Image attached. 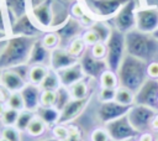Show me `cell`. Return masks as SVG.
Here are the masks:
<instances>
[{"label":"cell","instance_id":"cell-1","mask_svg":"<svg viewBox=\"0 0 158 141\" xmlns=\"http://www.w3.org/2000/svg\"><path fill=\"white\" fill-rule=\"evenodd\" d=\"M36 38L11 36L0 49V68L7 69L28 62V57Z\"/></svg>","mask_w":158,"mask_h":141},{"label":"cell","instance_id":"cell-2","mask_svg":"<svg viewBox=\"0 0 158 141\" xmlns=\"http://www.w3.org/2000/svg\"><path fill=\"white\" fill-rule=\"evenodd\" d=\"M147 66L148 64L146 61L126 54L116 72L118 77V84L136 93L148 78Z\"/></svg>","mask_w":158,"mask_h":141},{"label":"cell","instance_id":"cell-3","mask_svg":"<svg viewBox=\"0 0 158 141\" xmlns=\"http://www.w3.org/2000/svg\"><path fill=\"white\" fill-rule=\"evenodd\" d=\"M125 45L126 54L143 61L149 59L158 51V41L151 33H144L136 28L125 33Z\"/></svg>","mask_w":158,"mask_h":141},{"label":"cell","instance_id":"cell-4","mask_svg":"<svg viewBox=\"0 0 158 141\" xmlns=\"http://www.w3.org/2000/svg\"><path fill=\"white\" fill-rule=\"evenodd\" d=\"M126 56V45H125V33L120 32L116 28H112V32L106 42V64L110 70L117 72L123 57Z\"/></svg>","mask_w":158,"mask_h":141},{"label":"cell","instance_id":"cell-5","mask_svg":"<svg viewBox=\"0 0 158 141\" xmlns=\"http://www.w3.org/2000/svg\"><path fill=\"white\" fill-rule=\"evenodd\" d=\"M158 116V110H154L149 106L133 104L127 113V118L131 125L139 132H148L152 130L153 121Z\"/></svg>","mask_w":158,"mask_h":141},{"label":"cell","instance_id":"cell-6","mask_svg":"<svg viewBox=\"0 0 158 141\" xmlns=\"http://www.w3.org/2000/svg\"><path fill=\"white\" fill-rule=\"evenodd\" d=\"M105 129L111 141H131L141 134L131 125L127 115H123L114 121L105 124Z\"/></svg>","mask_w":158,"mask_h":141},{"label":"cell","instance_id":"cell-7","mask_svg":"<svg viewBox=\"0 0 158 141\" xmlns=\"http://www.w3.org/2000/svg\"><path fill=\"white\" fill-rule=\"evenodd\" d=\"M135 104L158 110V79H146L141 88L135 93Z\"/></svg>","mask_w":158,"mask_h":141},{"label":"cell","instance_id":"cell-8","mask_svg":"<svg viewBox=\"0 0 158 141\" xmlns=\"http://www.w3.org/2000/svg\"><path fill=\"white\" fill-rule=\"evenodd\" d=\"M86 7L98 17H114L128 0H84Z\"/></svg>","mask_w":158,"mask_h":141},{"label":"cell","instance_id":"cell-9","mask_svg":"<svg viewBox=\"0 0 158 141\" xmlns=\"http://www.w3.org/2000/svg\"><path fill=\"white\" fill-rule=\"evenodd\" d=\"M136 4L133 0H128L114 16L115 28L122 33H127L136 28Z\"/></svg>","mask_w":158,"mask_h":141},{"label":"cell","instance_id":"cell-10","mask_svg":"<svg viewBox=\"0 0 158 141\" xmlns=\"http://www.w3.org/2000/svg\"><path fill=\"white\" fill-rule=\"evenodd\" d=\"M157 28H158L157 7H144L136 10V30L152 35Z\"/></svg>","mask_w":158,"mask_h":141},{"label":"cell","instance_id":"cell-11","mask_svg":"<svg viewBox=\"0 0 158 141\" xmlns=\"http://www.w3.org/2000/svg\"><path fill=\"white\" fill-rule=\"evenodd\" d=\"M79 63H80L85 75L90 77V78H95V79H99L101 77V74L106 69H109L107 64H106V61L94 57L90 48L85 49V52L80 57Z\"/></svg>","mask_w":158,"mask_h":141},{"label":"cell","instance_id":"cell-12","mask_svg":"<svg viewBox=\"0 0 158 141\" xmlns=\"http://www.w3.org/2000/svg\"><path fill=\"white\" fill-rule=\"evenodd\" d=\"M10 32H11V36L37 38L41 30H40V26L36 25L35 20L31 19L28 14H25L14 21V24L11 25Z\"/></svg>","mask_w":158,"mask_h":141},{"label":"cell","instance_id":"cell-13","mask_svg":"<svg viewBox=\"0 0 158 141\" xmlns=\"http://www.w3.org/2000/svg\"><path fill=\"white\" fill-rule=\"evenodd\" d=\"M131 109V106L127 105H122L114 101H107V103H101L99 110H98V118L101 122L107 124L110 121H114L123 115H127L128 110Z\"/></svg>","mask_w":158,"mask_h":141},{"label":"cell","instance_id":"cell-14","mask_svg":"<svg viewBox=\"0 0 158 141\" xmlns=\"http://www.w3.org/2000/svg\"><path fill=\"white\" fill-rule=\"evenodd\" d=\"M79 59L73 56L68 49L57 47L51 51V57H49V67L52 70H60L64 68H68L75 63H78Z\"/></svg>","mask_w":158,"mask_h":141},{"label":"cell","instance_id":"cell-15","mask_svg":"<svg viewBox=\"0 0 158 141\" xmlns=\"http://www.w3.org/2000/svg\"><path fill=\"white\" fill-rule=\"evenodd\" d=\"M31 14L33 16L35 22L38 26L46 27V28L52 27L54 16H53V10H52L49 0H43L40 4H37L36 6H33L31 10Z\"/></svg>","mask_w":158,"mask_h":141},{"label":"cell","instance_id":"cell-16","mask_svg":"<svg viewBox=\"0 0 158 141\" xmlns=\"http://www.w3.org/2000/svg\"><path fill=\"white\" fill-rule=\"evenodd\" d=\"M88 101H89V96H86L84 99H73L72 98V100L60 110L58 124L64 125V124L70 122L72 120H74L85 109Z\"/></svg>","mask_w":158,"mask_h":141},{"label":"cell","instance_id":"cell-17","mask_svg":"<svg viewBox=\"0 0 158 141\" xmlns=\"http://www.w3.org/2000/svg\"><path fill=\"white\" fill-rule=\"evenodd\" d=\"M58 73V77H59V80H60V85L65 87V88H69L72 87L73 84L80 82L84 79L85 77V73L80 66V63H75L68 68H64V69H60L57 72Z\"/></svg>","mask_w":158,"mask_h":141},{"label":"cell","instance_id":"cell-18","mask_svg":"<svg viewBox=\"0 0 158 141\" xmlns=\"http://www.w3.org/2000/svg\"><path fill=\"white\" fill-rule=\"evenodd\" d=\"M21 96L23 99L25 109L36 111L40 106V98H41V90L40 85H35L32 83H26V85L21 89Z\"/></svg>","mask_w":158,"mask_h":141},{"label":"cell","instance_id":"cell-19","mask_svg":"<svg viewBox=\"0 0 158 141\" xmlns=\"http://www.w3.org/2000/svg\"><path fill=\"white\" fill-rule=\"evenodd\" d=\"M26 85V82L11 68L2 69L1 73V87H4L7 92L15 93L21 92V89Z\"/></svg>","mask_w":158,"mask_h":141},{"label":"cell","instance_id":"cell-20","mask_svg":"<svg viewBox=\"0 0 158 141\" xmlns=\"http://www.w3.org/2000/svg\"><path fill=\"white\" fill-rule=\"evenodd\" d=\"M49 57H51V51L42 43L41 40H36L33 46H32L27 64H30V66H38V64L46 66L47 62L49 64Z\"/></svg>","mask_w":158,"mask_h":141},{"label":"cell","instance_id":"cell-21","mask_svg":"<svg viewBox=\"0 0 158 141\" xmlns=\"http://www.w3.org/2000/svg\"><path fill=\"white\" fill-rule=\"evenodd\" d=\"M80 30H81V26L79 25V22L77 20L68 19L67 22H64L63 26L59 27L54 32L58 35L60 41H70L72 42L77 37V35L80 32Z\"/></svg>","mask_w":158,"mask_h":141},{"label":"cell","instance_id":"cell-22","mask_svg":"<svg viewBox=\"0 0 158 141\" xmlns=\"http://www.w3.org/2000/svg\"><path fill=\"white\" fill-rule=\"evenodd\" d=\"M36 114L46 125H53V124H58L60 111L57 110L54 106H42V105H40L36 110Z\"/></svg>","mask_w":158,"mask_h":141},{"label":"cell","instance_id":"cell-23","mask_svg":"<svg viewBox=\"0 0 158 141\" xmlns=\"http://www.w3.org/2000/svg\"><path fill=\"white\" fill-rule=\"evenodd\" d=\"M59 87H60V80H59L58 73L56 70L49 69L48 73H47V75L44 77V79L40 84V88L42 90H52V92H56Z\"/></svg>","mask_w":158,"mask_h":141},{"label":"cell","instance_id":"cell-24","mask_svg":"<svg viewBox=\"0 0 158 141\" xmlns=\"http://www.w3.org/2000/svg\"><path fill=\"white\" fill-rule=\"evenodd\" d=\"M115 101L118 103V104H122V105L132 106L135 104V93L131 92L127 88H123V87L118 85V88L116 89Z\"/></svg>","mask_w":158,"mask_h":141},{"label":"cell","instance_id":"cell-25","mask_svg":"<svg viewBox=\"0 0 158 141\" xmlns=\"http://www.w3.org/2000/svg\"><path fill=\"white\" fill-rule=\"evenodd\" d=\"M90 30L95 32V35L98 36V38L100 40V42H104L106 43L111 32H112V28H110L109 25H106L105 22H101V21H98V22H93L90 25Z\"/></svg>","mask_w":158,"mask_h":141},{"label":"cell","instance_id":"cell-26","mask_svg":"<svg viewBox=\"0 0 158 141\" xmlns=\"http://www.w3.org/2000/svg\"><path fill=\"white\" fill-rule=\"evenodd\" d=\"M48 68L47 66H31V69H30V74H28V80L30 83L35 84V85H40L42 83V80L44 79V77L47 75L48 73Z\"/></svg>","mask_w":158,"mask_h":141},{"label":"cell","instance_id":"cell-27","mask_svg":"<svg viewBox=\"0 0 158 141\" xmlns=\"http://www.w3.org/2000/svg\"><path fill=\"white\" fill-rule=\"evenodd\" d=\"M100 80V85L101 88H118V77H117V73L114 72V70H110V69H106L101 77L99 78Z\"/></svg>","mask_w":158,"mask_h":141},{"label":"cell","instance_id":"cell-28","mask_svg":"<svg viewBox=\"0 0 158 141\" xmlns=\"http://www.w3.org/2000/svg\"><path fill=\"white\" fill-rule=\"evenodd\" d=\"M72 100V95L69 93V89L60 85L57 90H56V101H54V108L57 110H62L69 101Z\"/></svg>","mask_w":158,"mask_h":141},{"label":"cell","instance_id":"cell-29","mask_svg":"<svg viewBox=\"0 0 158 141\" xmlns=\"http://www.w3.org/2000/svg\"><path fill=\"white\" fill-rule=\"evenodd\" d=\"M6 1V6L9 9V11L14 15L15 20L26 12V7H27V0H5Z\"/></svg>","mask_w":158,"mask_h":141},{"label":"cell","instance_id":"cell-30","mask_svg":"<svg viewBox=\"0 0 158 141\" xmlns=\"http://www.w3.org/2000/svg\"><path fill=\"white\" fill-rule=\"evenodd\" d=\"M33 118H35L33 111L26 110V109L21 110L20 114H19L17 121H16V124H15V127H16L19 131H25V130H27V127H28V125H30V122L32 121Z\"/></svg>","mask_w":158,"mask_h":141},{"label":"cell","instance_id":"cell-31","mask_svg":"<svg viewBox=\"0 0 158 141\" xmlns=\"http://www.w3.org/2000/svg\"><path fill=\"white\" fill-rule=\"evenodd\" d=\"M68 89H69V93L73 99H84L88 96V84L84 79L73 84Z\"/></svg>","mask_w":158,"mask_h":141},{"label":"cell","instance_id":"cell-32","mask_svg":"<svg viewBox=\"0 0 158 141\" xmlns=\"http://www.w3.org/2000/svg\"><path fill=\"white\" fill-rule=\"evenodd\" d=\"M46 124L37 116L35 115V118L32 119V121L30 122L28 127H27V132L31 135V136H41L44 131H46Z\"/></svg>","mask_w":158,"mask_h":141},{"label":"cell","instance_id":"cell-33","mask_svg":"<svg viewBox=\"0 0 158 141\" xmlns=\"http://www.w3.org/2000/svg\"><path fill=\"white\" fill-rule=\"evenodd\" d=\"M7 108H11V109H15L17 111H21L25 109V104H23V99L21 96V93L20 92H15V93H10L9 98H7Z\"/></svg>","mask_w":158,"mask_h":141},{"label":"cell","instance_id":"cell-34","mask_svg":"<svg viewBox=\"0 0 158 141\" xmlns=\"http://www.w3.org/2000/svg\"><path fill=\"white\" fill-rule=\"evenodd\" d=\"M19 114H20V111L11 109V108H6L0 118H1V121L5 126H15L17 118H19Z\"/></svg>","mask_w":158,"mask_h":141},{"label":"cell","instance_id":"cell-35","mask_svg":"<svg viewBox=\"0 0 158 141\" xmlns=\"http://www.w3.org/2000/svg\"><path fill=\"white\" fill-rule=\"evenodd\" d=\"M86 45L84 43V41H83V38H74L70 43H69V47H68V51L73 54V56H75L77 58L78 57H81V54L85 52V47Z\"/></svg>","mask_w":158,"mask_h":141},{"label":"cell","instance_id":"cell-36","mask_svg":"<svg viewBox=\"0 0 158 141\" xmlns=\"http://www.w3.org/2000/svg\"><path fill=\"white\" fill-rule=\"evenodd\" d=\"M42 43L48 48V49H54V48H57L58 47V45H59V42H60V40H59V37H58V35L56 33V32H48V33H46L43 37H42Z\"/></svg>","mask_w":158,"mask_h":141},{"label":"cell","instance_id":"cell-37","mask_svg":"<svg viewBox=\"0 0 158 141\" xmlns=\"http://www.w3.org/2000/svg\"><path fill=\"white\" fill-rule=\"evenodd\" d=\"M1 137L6 141H21L20 131L15 126H5L1 131Z\"/></svg>","mask_w":158,"mask_h":141},{"label":"cell","instance_id":"cell-38","mask_svg":"<svg viewBox=\"0 0 158 141\" xmlns=\"http://www.w3.org/2000/svg\"><path fill=\"white\" fill-rule=\"evenodd\" d=\"M56 101V92L52 90H42L40 98V105L42 106H54Z\"/></svg>","mask_w":158,"mask_h":141},{"label":"cell","instance_id":"cell-39","mask_svg":"<svg viewBox=\"0 0 158 141\" xmlns=\"http://www.w3.org/2000/svg\"><path fill=\"white\" fill-rule=\"evenodd\" d=\"M116 89H114V88H101L100 92H99V99H100V101L101 103L114 101L115 100V95H116Z\"/></svg>","mask_w":158,"mask_h":141},{"label":"cell","instance_id":"cell-40","mask_svg":"<svg viewBox=\"0 0 158 141\" xmlns=\"http://www.w3.org/2000/svg\"><path fill=\"white\" fill-rule=\"evenodd\" d=\"M90 51H91L94 57L100 58V59H105V57H106V43L98 42L96 45L90 47Z\"/></svg>","mask_w":158,"mask_h":141},{"label":"cell","instance_id":"cell-41","mask_svg":"<svg viewBox=\"0 0 158 141\" xmlns=\"http://www.w3.org/2000/svg\"><path fill=\"white\" fill-rule=\"evenodd\" d=\"M110 136L106 129H95L90 135V141H110Z\"/></svg>","mask_w":158,"mask_h":141},{"label":"cell","instance_id":"cell-42","mask_svg":"<svg viewBox=\"0 0 158 141\" xmlns=\"http://www.w3.org/2000/svg\"><path fill=\"white\" fill-rule=\"evenodd\" d=\"M53 134H54V137H56L57 140L62 141V140H64V139L68 136V134H69V127H65V126L62 125V124H57V125L54 126V129H53Z\"/></svg>","mask_w":158,"mask_h":141},{"label":"cell","instance_id":"cell-43","mask_svg":"<svg viewBox=\"0 0 158 141\" xmlns=\"http://www.w3.org/2000/svg\"><path fill=\"white\" fill-rule=\"evenodd\" d=\"M12 70H15L25 82L28 79V74H30V69H31V66L25 63V64H20V66H16V67H12L11 68Z\"/></svg>","mask_w":158,"mask_h":141},{"label":"cell","instance_id":"cell-44","mask_svg":"<svg viewBox=\"0 0 158 141\" xmlns=\"http://www.w3.org/2000/svg\"><path fill=\"white\" fill-rule=\"evenodd\" d=\"M83 41H84V43L88 45V46H94V45H96L98 42H100V40L98 38V36L95 35V32L91 31L90 28L84 32V35H83Z\"/></svg>","mask_w":158,"mask_h":141},{"label":"cell","instance_id":"cell-45","mask_svg":"<svg viewBox=\"0 0 158 141\" xmlns=\"http://www.w3.org/2000/svg\"><path fill=\"white\" fill-rule=\"evenodd\" d=\"M62 141H83L80 130H79L78 127H74V126L69 127V134H68V136H67L64 140H62Z\"/></svg>","mask_w":158,"mask_h":141},{"label":"cell","instance_id":"cell-46","mask_svg":"<svg viewBox=\"0 0 158 141\" xmlns=\"http://www.w3.org/2000/svg\"><path fill=\"white\" fill-rule=\"evenodd\" d=\"M147 75L152 79H158V62H152L147 66Z\"/></svg>","mask_w":158,"mask_h":141},{"label":"cell","instance_id":"cell-47","mask_svg":"<svg viewBox=\"0 0 158 141\" xmlns=\"http://www.w3.org/2000/svg\"><path fill=\"white\" fill-rule=\"evenodd\" d=\"M0 32H2V33L6 32V21L4 19V11H2L1 6H0Z\"/></svg>","mask_w":158,"mask_h":141},{"label":"cell","instance_id":"cell-48","mask_svg":"<svg viewBox=\"0 0 158 141\" xmlns=\"http://www.w3.org/2000/svg\"><path fill=\"white\" fill-rule=\"evenodd\" d=\"M10 95V92H7L4 87H0V103L7 101V98Z\"/></svg>","mask_w":158,"mask_h":141},{"label":"cell","instance_id":"cell-49","mask_svg":"<svg viewBox=\"0 0 158 141\" xmlns=\"http://www.w3.org/2000/svg\"><path fill=\"white\" fill-rule=\"evenodd\" d=\"M139 141H156L153 135L152 134H148V132H143L139 135Z\"/></svg>","mask_w":158,"mask_h":141},{"label":"cell","instance_id":"cell-50","mask_svg":"<svg viewBox=\"0 0 158 141\" xmlns=\"http://www.w3.org/2000/svg\"><path fill=\"white\" fill-rule=\"evenodd\" d=\"M6 40H7V38H5V33L0 32V49L2 48V46H4V43H5Z\"/></svg>","mask_w":158,"mask_h":141},{"label":"cell","instance_id":"cell-51","mask_svg":"<svg viewBox=\"0 0 158 141\" xmlns=\"http://www.w3.org/2000/svg\"><path fill=\"white\" fill-rule=\"evenodd\" d=\"M4 111H5V105H4V103H0V116L2 115Z\"/></svg>","mask_w":158,"mask_h":141},{"label":"cell","instance_id":"cell-52","mask_svg":"<svg viewBox=\"0 0 158 141\" xmlns=\"http://www.w3.org/2000/svg\"><path fill=\"white\" fill-rule=\"evenodd\" d=\"M152 36H153V37H154V38L158 41V28H157V30H156V31L152 33Z\"/></svg>","mask_w":158,"mask_h":141},{"label":"cell","instance_id":"cell-53","mask_svg":"<svg viewBox=\"0 0 158 141\" xmlns=\"http://www.w3.org/2000/svg\"><path fill=\"white\" fill-rule=\"evenodd\" d=\"M40 141H59V140H57L56 137H52V139H43V140H40Z\"/></svg>","mask_w":158,"mask_h":141},{"label":"cell","instance_id":"cell-54","mask_svg":"<svg viewBox=\"0 0 158 141\" xmlns=\"http://www.w3.org/2000/svg\"><path fill=\"white\" fill-rule=\"evenodd\" d=\"M1 73H2V69L0 68V85H1Z\"/></svg>","mask_w":158,"mask_h":141},{"label":"cell","instance_id":"cell-55","mask_svg":"<svg viewBox=\"0 0 158 141\" xmlns=\"http://www.w3.org/2000/svg\"><path fill=\"white\" fill-rule=\"evenodd\" d=\"M0 141H6L5 139H2V137H0Z\"/></svg>","mask_w":158,"mask_h":141},{"label":"cell","instance_id":"cell-56","mask_svg":"<svg viewBox=\"0 0 158 141\" xmlns=\"http://www.w3.org/2000/svg\"><path fill=\"white\" fill-rule=\"evenodd\" d=\"M157 141H158V137H157Z\"/></svg>","mask_w":158,"mask_h":141},{"label":"cell","instance_id":"cell-57","mask_svg":"<svg viewBox=\"0 0 158 141\" xmlns=\"http://www.w3.org/2000/svg\"><path fill=\"white\" fill-rule=\"evenodd\" d=\"M156 141H157V140H156Z\"/></svg>","mask_w":158,"mask_h":141}]
</instances>
